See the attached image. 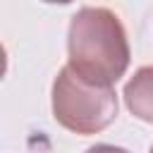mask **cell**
<instances>
[{
	"instance_id": "1",
	"label": "cell",
	"mask_w": 153,
	"mask_h": 153,
	"mask_svg": "<svg viewBox=\"0 0 153 153\" xmlns=\"http://www.w3.org/2000/svg\"><path fill=\"white\" fill-rule=\"evenodd\" d=\"M69 67L86 81L112 86L129 65L122 22L108 7H81L69 22Z\"/></svg>"
},
{
	"instance_id": "2",
	"label": "cell",
	"mask_w": 153,
	"mask_h": 153,
	"mask_svg": "<svg viewBox=\"0 0 153 153\" xmlns=\"http://www.w3.org/2000/svg\"><path fill=\"white\" fill-rule=\"evenodd\" d=\"M53 112L65 129L96 134L117 117V96L112 86L91 84L67 65L53 84Z\"/></svg>"
},
{
	"instance_id": "3",
	"label": "cell",
	"mask_w": 153,
	"mask_h": 153,
	"mask_svg": "<svg viewBox=\"0 0 153 153\" xmlns=\"http://www.w3.org/2000/svg\"><path fill=\"white\" fill-rule=\"evenodd\" d=\"M127 108L143 122H153V65L141 67L124 86Z\"/></svg>"
},
{
	"instance_id": "4",
	"label": "cell",
	"mask_w": 153,
	"mask_h": 153,
	"mask_svg": "<svg viewBox=\"0 0 153 153\" xmlns=\"http://www.w3.org/2000/svg\"><path fill=\"white\" fill-rule=\"evenodd\" d=\"M86 153H129L120 146H110V143H98V146H91Z\"/></svg>"
},
{
	"instance_id": "5",
	"label": "cell",
	"mask_w": 153,
	"mask_h": 153,
	"mask_svg": "<svg viewBox=\"0 0 153 153\" xmlns=\"http://www.w3.org/2000/svg\"><path fill=\"white\" fill-rule=\"evenodd\" d=\"M151 153H153V146H151Z\"/></svg>"
}]
</instances>
